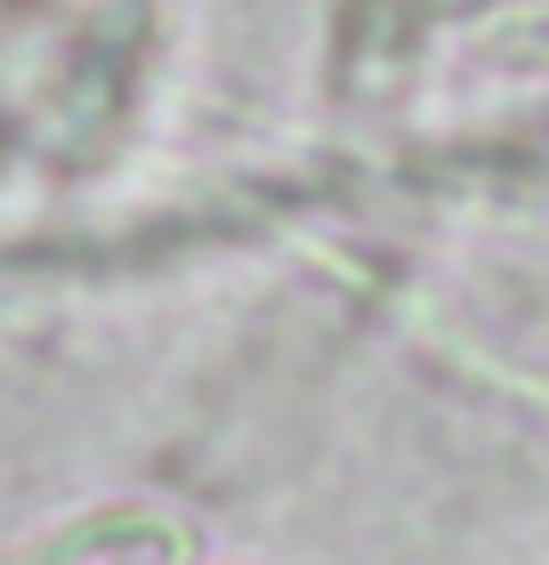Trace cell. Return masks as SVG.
<instances>
[{"mask_svg": "<svg viewBox=\"0 0 549 565\" xmlns=\"http://www.w3.org/2000/svg\"><path fill=\"white\" fill-rule=\"evenodd\" d=\"M187 557V533L154 509H97V518H73L41 542L9 550L0 565H178Z\"/></svg>", "mask_w": 549, "mask_h": 565, "instance_id": "obj_1", "label": "cell"}]
</instances>
